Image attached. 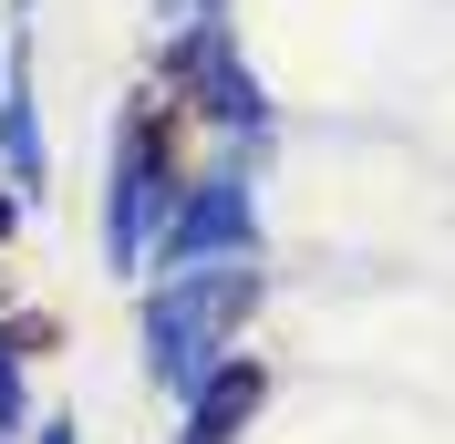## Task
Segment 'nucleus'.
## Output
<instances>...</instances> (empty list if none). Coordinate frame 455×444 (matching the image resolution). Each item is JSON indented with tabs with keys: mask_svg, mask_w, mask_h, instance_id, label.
<instances>
[{
	"mask_svg": "<svg viewBox=\"0 0 455 444\" xmlns=\"http://www.w3.org/2000/svg\"><path fill=\"white\" fill-rule=\"evenodd\" d=\"M249 300H259V269H249V258H218L207 279H176L166 300H156V361H166V372H187V361H197Z\"/></svg>",
	"mask_w": 455,
	"mask_h": 444,
	"instance_id": "obj_1",
	"label": "nucleus"
},
{
	"mask_svg": "<svg viewBox=\"0 0 455 444\" xmlns=\"http://www.w3.org/2000/svg\"><path fill=\"white\" fill-rule=\"evenodd\" d=\"M176 83L197 93L207 114H228V124H269V104H259V83L238 73V52H228L218 21H187V31H176Z\"/></svg>",
	"mask_w": 455,
	"mask_h": 444,
	"instance_id": "obj_2",
	"label": "nucleus"
},
{
	"mask_svg": "<svg viewBox=\"0 0 455 444\" xmlns=\"http://www.w3.org/2000/svg\"><path fill=\"white\" fill-rule=\"evenodd\" d=\"M249 238V186L238 176H207L197 196H187V218H176V258H218Z\"/></svg>",
	"mask_w": 455,
	"mask_h": 444,
	"instance_id": "obj_3",
	"label": "nucleus"
},
{
	"mask_svg": "<svg viewBox=\"0 0 455 444\" xmlns=\"http://www.w3.org/2000/svg\"><path fill=\"white\" fill-rule=\"evenodd\" d=\"M156 186H166V166H156V124H135V135H124V166H114V218H104L114 227V258H135Z\"/></svg>",
	"mask_w": 455,
	"mask_h": 444,
	"instance_id": "obj_4",
	"label": "nucleus"
},
{
	"mask_svg": "<svg viewBox=\"0 0 455 444\" xmlns=\"http://www.w3.org/2000/svg\"><path fill=\"white\" fill-rule=\"evenodd\" d=\"M0 155H11V176H21V186H42V124H31V83H11V104H0Z\"/></svg>",
	"mask_w": 455,
	"mask_h": 444,
	"instance_id": "obj_5",
	"label": "nucleus"
},
{
	"mask_svg": "<svg viewBox=\"0 0 455 444\" xmlns=\"http://www.w3.org/2000/svg\"><path fill=\"white\" fill-rule=\"evenodd\" d=\"M249 403H259V372H249V361H238V372H218V383H207V403H197V444H218Z\"/></svg>",
	"mask_w": 455,
	"mask_h": 444,
	"instance_id": "obj_6",
	"label": "nucleus"
},
{
	"mask_svg": "<svg viewBox=\"0 0 455 444\" xmlns=\"http://www.w3.org/2000/svg\"><path fill=\"white\" fill-rule=\"evenodd\" d=\"M176 11H197V21H207V11H218V0H176Z\"/></svg>",
	"mask_w": 455,
	"mask_h": 444,
	"instance_id": "obj_7",
	"label": "nucleus"
}]
</instances>
